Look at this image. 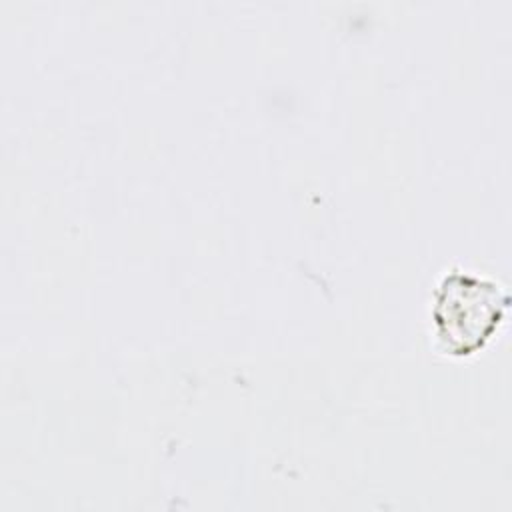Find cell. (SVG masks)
Segmentation results:
<instances>
[{"label":"cell","mask_w":512,"mask_h":512,"mask_svg":"<svg viewBox=\"0 0 512 512\" xmlns=\"http://www.w3.org/2000/svg\"><path fill=\"white\" fill-rule=\"evenodd\" d=\"M498 286L474 274L452 272L436 292L434 322L438 336L454 354H468L494 332L500 306Z\"/></svg>","instance_id":"obj_1"}]
</instances>
